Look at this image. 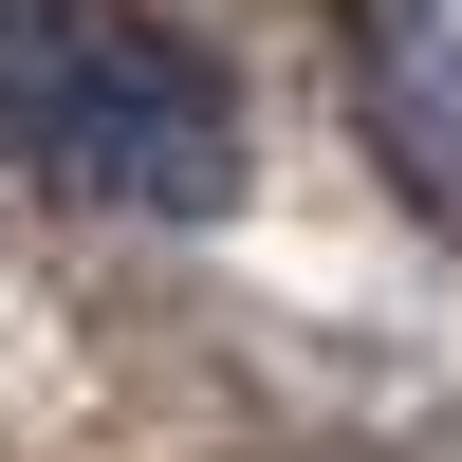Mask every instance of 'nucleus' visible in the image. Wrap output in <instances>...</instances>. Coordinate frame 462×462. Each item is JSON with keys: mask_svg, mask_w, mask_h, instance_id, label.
Here are the masks:
<instances>
[{"mask_svg": "<svg viewBox=\"0 0 462 462\" xmlns=\"http://www.w3.org/2000/svg\"><path fill=\"white\" fill-rule=\"evenodd\" d=\"M0 167H37L93 222H222L241 74L167 0H0Z\"/></svg>", "mask_w": 462, "mask_h": 462, "instance_id": "nucleus-1", "label": "nucleus"}, {"mask_svg": "<svg viewBox=\"0 0 462 462\" xmlns=\"http://www.w3.org/2000/svg\"><path fill=\"white\" fill-rule=\"evenodd\" d=\"M333 37H352V130H370V167L462 241V0H333Z\"/></svg>", "mask_w": 462, "mask_h": 462, "instance_id": "nucleus-2", "label": "nucleus"}]
</instances>
